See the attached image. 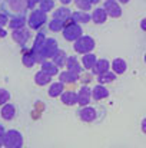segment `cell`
Masks as SVG:
<instances>
[{"label":"cell","mask_w":146,"mask_h":148,"mask_svg":"<svg viewBox=\"0 0 146 148\" xmlns=\"http://www.w3.org/2000/svg\"><path fill=\"white\" fill-rule=\"evenodd\" d=\"M142 27L146 30V20H143V22H142Z\"/></svg>","instance_id":"cell-2"},{"label":"cell","mask_w":146,"mask_h":148,"mask_svg":"<svg viewBox=\"0 0 146 148\" xmlns=\"http://www.w3.org/2000/svg\"><path fill=\"white\" fill-rule=\"evenodd\" d=\"M145 59H146V58H145Z\"/></svg>","instance_id":"cell-3"},{"label":"cell","mask_w":146,"mask_h":148,"mask_svg":"<svg viewBox=\"0 0 146 148\" xmlns=\"http://www.w3.org/2000/svg\"><path fill=\"white\" fill-rule=\"evenodd\" d=\"M142 128H143V131L146 132V119L143 121V124H142Z\"/></svg>","instance_id":"cell-1"}]
</instances>
